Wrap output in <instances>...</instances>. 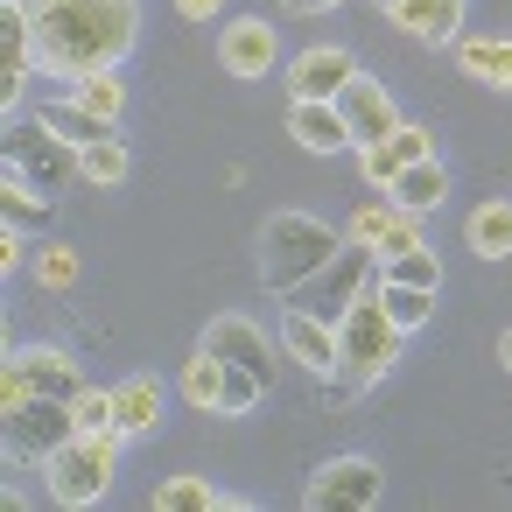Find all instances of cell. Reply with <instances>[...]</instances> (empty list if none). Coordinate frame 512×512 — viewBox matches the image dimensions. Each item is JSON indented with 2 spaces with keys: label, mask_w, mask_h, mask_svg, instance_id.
<instances>
[{
  "label": "cell",
  "mask_w": 512,
  "mask_h": 512,
  "mask_svg": "<svg viewBox=\"0 0 512 512\" xmlns=\"http://www.w3.org/2000/svg\"><path fill=\"white\" fill-rule=\"evenodd\" d=\"M22 15L36 36V71L57 78L120 71L141 36V0H22Z\"/></svg>",
  "instance_id": "obj_1"
},
{
  "label": "cell",
  "mask_w": 512,
  "mask_h": 512,
  "mask_svg": "<svg viewBox=\"0 0 512 512\" xmlns=\"http://www.w3.org/2000/svg\"><path fill=\"white\" fill-rule=\"evenodd\" d=\"M344 239H351V232L323 225L316 211H274V218L260 225V281H267L274 295H295L302 281H316V274L344 253Z\"/></svg>",
  "instance_id": "obj_2"
},
{
  "label": "cell",
  "mask_w": 512,
  "mask_h": 512,
  "mask_svg": "<svg viewBox=\"0 0 512 512\" xmlns=\"http://www.w3.org/2000/svg\"><path fill=\"white\" fill-rule=\"evenodd\" d=\"M400 323L386 316V302H379V281L344 309V323H337V386L344 393H358V386H372L393 358H400Z\"/></svg>",
  "instance_id": "obj_3"
},
{
  "label": "cell",
  "mask_w": 512,
  "mask_h": 512,
  "mask_svg": "<svg viewBox=\"0 0 512 512\" xmlns=\"http://www.w3.org/2000/svg\"><path fill=\"white\" fill-rule=\"evenodd\" d=\"M8 176H15V183H29V190H43V197H64V190H78V183H85V148H78V141H64L57 127L29 120V127H15V134H8Z\"/></svg>",
  "instance_id": "obj_4"
},
{
  "label": "cell",
  "mask_w": 512,
  "mask_h": 512,
  "mask_svg": "<svg viewBox=\"0 0 512 512\" xmlns=\"http://www.w3.org/2000/svg\"><path fill=\"white\" fill-rule=\"evenodd\" d=\"M372 281H379V253H372L365 239H344V253H337L316 281H302L288 302H295V309H309V316H323V323H344V309H351Z\"/></svg>",
  "instance_id": "obj_5"
},
{
  "label": "cell",
  "mask_w": 512,
  "mask_h": 512,
  "mask_svg": "<svg viewBox=\"0 0 512 512\" xmlns=\"http://www.w3.org/2000/svg\"><path fill=\"white\" fill-rule=\"evenodd\" d=\"M113 449L120 435H71L43 470H50V498L57 505H99L113 491Z\"/></svg>",
  "instance_id": "obj_6"
},
{
  "label": "cell",
  "mask_w": 512,
  "mask_h": 512,
  "mask_svg": "<svg viewBox=\"0 0 512 512\" xmlns=\"http://www.w3.org/2000/svg\"><path fill=\"white\" fill-rule=\"evenodd\" d=\"M0 421H8V456H15V463H50V456L78 435L71 400H50V393H29V400H15V407H0Z\"/></svg>",
  "instance_id": "obj_7"
},
{
  "label": "cell",
  "mask_w": 512,
  "mask_h": 512,
  "mask_svg": "<svg viewBox=\"0 0 512 512\" xmlns=\"http://www.w3.org/2000/svg\"><path fill=\"white\" fill-rule=\"evenodd\" d=\"M379 491H386V470L372 456H337L309 477L302 498H309V512H365V505H379Z\"/></svg>",
  "instance_id": "obj_8"
},
{
  "label": "cell",
  "mask_w": 512,
  "mask_h": 512,
  "mask_svg": "<svg viewBox=\"0 0 512 512\" xmlns=\"http://www.w3.org/2000/svg\"><path fill=\"white\" fill-rule=\"evenodd\" d=\"M337 113H344V127H351V148H372V141H386V134L400 127V113H393V92H386L379 78H365V71L344 85Z\"/></svg>",
  "instance_id": "obj_9"
},
{
  "label": "cell",
  "mask_w": 512,
  "mask_h": 512,
  "mask_svg": "<svg viewBox=\"0 0 512 512\" xmlns=\"http://www.w3.org/2000/svg\"><path fill=\"white\" fill-rule=\"evenodd\" d=\"M204 351H218L225 365H246L260 386H274V351H267V330H260V323H246V316H211Z\"/></svg>",
  "instance_id": "obj_10"
},
{
  "label": "cell",
  "mask_w": 512,
  "mask_h": 512,
  "mask_svg": "<svg viewBox=\"0 0 512 512\" xmlns=\"http://www.w3.org/2000/svg\"><path fill=\"white\" fill-rule=\"evenodd\" d=\"M274 57H281V43H274V29H267L260 15H246V22H232V29L218 36V64H225L232 78H267Z\"/></svg>",
  "instance_id": "obj_11"
},
{
  "label": "cell",
  "mask_w": 512,
  "mask_h": 512,
  "mask_svg": "<svg viewBox=\"0 0 512 512\" xmlns=\"http://www.w3.org/2000/svg\"><path fill=\"white\" fill-rule=\"evenodd\" d=\"M358 78V57L351 50H302L295 57V71H288V85H295V99H344V85Z\"/></svg>",
  "instance_id": "obj_12"
},
{
  "label": "cell",
  "mask_w": 512,
  "mask_h": 512,
  "mask_svg": "<svg viewBox=\"0 0 512 512\" xmlns=\"http://www.w3.org/2000/svg\"><path fill=\"white\" fill-rule=\"evenodd\" d=\"M15 365H22V379L36 386V393H50V400H78L85 393V372H78V358L71 351H57V344H22V351H8Z\"/></svg>",
  "instance_id": "obj_13"
},
{
  "label": "cell",
  "mask_w": 512,
  "mask_h": 512,
  "mask_svg": "<svg viewBox=\"0 0 512 512\" xmlns=\"http://www.w3.org/2000/svg\"><path fill=\"white\" fill-rule=\"evenodd\" d=\"M281 351L309 372H337V323H323L309 309H288L281 316Z\"/></svg>",
  "instance_id": "obj_14"
},
{
  "label": "cell",
  "mask_w": 512,
  "mask_h": 512,
  "mask_svg": "<svg viewBox=\"0 0 512 512\" xmlns=\"http://www.w3.org/2000/svg\"><path fill=\"white\" fill-rule=\"evenodd\" d=\"M288 134H295L309 155H344V148H351V127H344L337 99H295V113H288Z\"/></svg>",
  "instance_id": "obj_15"
},
{
  "label": "cell",
  "mask_w": 512,
  "mask_h": 512,
  "mask_svg": "<svg viewBox=\"0 0 512 512\" xmlns=\"http://www.w3.org/2000/svg\"><path fill=\"white\" fill-rule=\"evenodd\" d=\"M393 22H400L414 43H456V36H463V0H400Z\"/></svg>",
  "instance_id": "obj_16"
},
{
  "label": "cell",
  "mask_w": 512,
  "mask_h": 512,
  "mask_svg": "<svg viewBox=\"0 0 512 512\" xmlns=\"http://www.w3.org/2000/svg\"><path fill=\"white\" fill-rule=\"evenodd\" d=\"M386 197L400 204V211H414V218H428L442 197H449V176H442V162L435 155H421V162H407L393 183H386Z\"/></svg>",
  "instance_id": "obj_17"
},
{
  "label": "cell",
  "mask_w": 512,
  "mask_h": 512,
  "mask_svg": "<svg viewBox=\"0 0 512 512\" xmlns=\"http://www.w3.org/2000/svg\"><path fill=\"white\" fill-rule=\"evenodd\" d=\"M456 64H463L477 85L512 92V43H498V36H456Z\"/></svg>",
  "instance_id": "obj_18"
},
{
  "label": "cell",
  "mask_w": 512,
  "mask_h": 512,
  "mask_svg": "<svg viewBox=\"0 0 512 512\" xmlns=\"http://www.w3.org/2000/svg\"><path fill=\"white\" fill-rule=\"evenodd\" d=\"M113 414H120V435H155V421H162V386L141 372V379H127V386H113Z\"/></svg>",
  "instance_id": "obj_19"
},
{
  "label": "cell",
  "mask_w": 512,
  "mask_h": 512,
  "mask_svg": "<svg viewBox=\"0 0 512 512\" xmlns=\"http://www.w3.org/2000/svg\"><path fill=\"white\" fill-rule=\"evenodd\" d=\"M43 127H57L64 141H78V148H92V141H106L120 120H106V113H92V106H78V99H50L43 113H36Z\"/></svg>",
  "instance_id": "obj_20"
},
{
  "label": "cell",
  "mask_w": 512,
  "mask_h": 512,
  "mask_svg": "<svg viewBox=\"0 0 512 512\" xmlns=\"http://www.w3.org/2000/svg\"><path fill=\"white\" fill-rule=\"evenodd\" d=\"M50 204H57V197H43V190H29V183L8 176V190H0V232H22V239L43 232V225H50Z\"/></svg>",
  "instance_id": "obj_21"
},
{
  "label": "cell",
  "mask_w": 512,
  "mask_h": 512,
  "mask_svg": "<svg viewBox=\"0 0 512 512\" xmlns=\"http://www.w3.org/2000/svg\"><path fill=\"white\" fill-rule=\"evenodd\" d=\"M463 239H470V253L505 260V253H512V204H477L470 225H463Z\"/></svg>",
  "instance_id": "obj_22"
},
{
  "label": "cell",
  "mask_w": 512,
  "mask_h": 512,
  "mask_svg": "<svg viewBox=\"0 0 512 512\" xmlns=\"http://www.w3.org/2000/svg\"><path fill=\"white\" fill-rule=\"evenodd\" d=\"M127 169H134V155H127V141H120V134H106V141H92V148H85V183H92V190H120V183H127Z\"/></svg>",
  "instance_id": "obj_23"
},
{
  "label": "cell",
  "mask_w": 512,
  "mask_h": 512,
  "mask_svg": "<svg viewBox=\"0 0 512 512\" xmlns=\"http://www.w3.org/2000/svg\"><path fill=\"white\" fill-rule=\"evenodd\" d=\"M379 281H407V288H442V260H435V246H407V253L379 260Z\"/></svg>",
  "instance_id": "obj_24"
},
{
  "label": "cell",
  "mask_w": 512,
  "mask_h": 512,
  "mask_svg": "<svg viewBox=\"0 0 512 512\" xmlns=\"http://www.w3.org/2000/svg\"><path fill=\"white\" fill-rule=\"evenodd\" d=\"M379 302H386V316L400 330H421L435 316V288H407V281H379Z\"/></svg>",
  "instance_id": "obj_25"
},
{
  "label": "cell",
  "mask_w": 512,
  "mask_h": 512,
  "mask_svg": "<svg viewBox=\"0 0 512 512\" xmlns=\"http://www.w3.org/2000/svg\"><path fill=\"white\" fill-rule=\"evenodd\" d=\"M218 386H225V358L197 344V358L183 365V393H190V407H204V414H218Z\"/></svg>",
  "instance_id": "obj_26"
},
{
  "label": "cell",
  "mask_w": 512,
  "mask_h": 512,
  "mask_svg": "<svg viewBox=\"0 0 512 512\" xmlns=\"http://www.w3.org/2000/svg\"><path fill=\"white\" fill-rule=\"evenodd\" d=\"M211 505H225V491H211L204 477H169V484H155V512H211Z\"/></svg>",
  "instance_id": "obj_27"
},
{
  "label": "cell",
  "mask_w": 512,
  "mask_h": 512,
  "mask_svg": "<svg viewBox=\"0 0 512 512\" xmlns=\"http://www.w3.org/2000/svg\"><path fill=\"white\" fill-rule=\"evenodd\" d=\"M71 99H78V106H92V113H106V120H120V113H127V85H120L113 71L71 78Z\"/></svg>",
  "instance_id": "obj_28"
},
{
  "label": "cell",
  "mask_w": 512,
  "mask_h": 512,
  "mask_svg": "<svg viewBox=\"0 0 512 512\" xmlns=\"http://www.w3.org/2000/svg\"><path fill=\"white\" fill-rule=\"evenodd\" d=\"M71 414H78V435H120V414H113V393H99V386H85V393L71 400Z\"/></svg>",
  "instance_id": "obj_29"
},
{
  "label": "cell",
  "mask_w": 512,
  "mask_h": 512,
  "mask_svg": "<svg viewBox=\"0 0 512 512\" xmlns=\"http://www.w3.org/2000/svg\"><path fill=\"white\" fill-rule=\"evenodd\" d=\"M36 281H43V288H78V253L57 246V239H43V253H36Z\"/></svg>",
  "instance_id": "obj_30"
},
{
  "label": "cell",
  "mask_w": 512,
  "mask_h": 512,
  "mask_svg": "<svg viewBox=\"0 0 512 512\" xmlns=\"http://www.w3.org/2000/svg\"><path fill=\"white\" fill-rule=\"evenodd\" d=\"M407 246H421V218L393 204V218H386V232L372 239V253H379V260H393V253H407Z\"/></svg>",
  "instance_id": "obj_31"
},
{
  "label": "cell",
  "mask_w": 512,
  "mask_h": 512,
  "mask_svg": "<svg viewBox=\"0 0 512 512\" xmlns=\"http://www.w3.org/2000/svg\"><path fill=\"white\" fill-rule=\"evenodd\" d=\"M386 218H393V197H379V204H365V211L351 218V239H365V246H372V239L386 232Z\"/></svg>",
  "instance_id": "obj_32"
},
{
  "label": "cell",
  "mask_w": 512,
  "mask_h": 512,
  "mask_svg": "<svg viewBox=\"0 0 512 512\" xmlns=\"http://www.w3.org/2000/svg\"><path fill=\"white\" fill-rule=\"evenodd\" d=\"M176 8H183V15H190V22H211V15H218V8H225V0H176Z\"/></svg>",
  "instance_id": "obj_33"
},
{
  "label": "cell",
  "mask_w": 512,
  "mask_h": 512,
  "mask_svg": "<svg viewBox=\"0 0 512 512\" xmlns=\"http://www.w3.org/2000/svg\"><path fill=\"white\" fill-rule=\"evenodd\" d=\"M281 8H288V15H316V0H281Z\"/></svg>",
  "instance_id": "obj_34"
},
{
  "label": "cell",
  "mask_w": 512,
  "mask_h": 512,
  "mask_svg": "<svg viewBox=\"0 0 512 512\" xmlns=\"http://www.w3.org/2000/svg\"><path fill=\"white\" fill-rule=\"evenodd\" d=\"M372 8H379V15H393V8H400V0H372Z\"/></svg>",
  "instance_id": "obj_35"
},
{
  "label": "cell",
  "mask_w": 512,
  "mask_h": 512,
  "mask_svg": "<svg viewBox=\"0 0 512 512\" xmlns=\"http://www.w3.org/2000/svg\"><path fill=\"white\" fill-rule=\"evenodd\" d=\"M498 358H505V365H512V337H505V344H498Z\"/></svg>",
  "instance_id": "obj_36"
},
{
  "label": "cell",
  "mask_w": 512,
  "mask_h": 512,
  "mask_svg": "<svg viewBox=\"0 0 512 512\" xmlns=\"http://www.w3.org/2000/svg\"><path fill=\"white\" fill-rule=\"evenodd\" d=\"M323 8H337V0H316V15H323Z\"/></svg>",
  "instance_id": "obj_37"
}]
</instances>
